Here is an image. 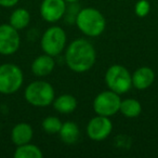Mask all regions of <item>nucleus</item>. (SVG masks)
<instances>
[{
    "label": "nucleus",
    "instance_id": "obj_4",
    "mask_svg": "<svg viewBox=\"0 0 158 158\" xmlns=\"http://www.w3.org/2000/svg\"><path fill=\"white\" fill-rule=\"evenodd\" d=\"M104 80L107 88L118 94H125L132 88L131 74L125 66L119 64H114L107 68Z\"/></svg>",
    "mask_w": 158,
    "mask_h": 158
},
{
    "label": "nucleus",
    "instance_id": "obj_3",
    "mask_svg": "<svg viewBox=\"0 0 158 158\" xmlns=\"http://www.w3.org/2000/svg\"><path fill=\"white\" fill-rule=\"evenodd\" d=\"M24 98L27 103L35 107H48L54 101L55 92L50 82L36 80L26 87Z\"/></svg>",
    "mask_w": 158,
    "mask_h": 158
},
{
    "label": "nucleus",
    "instance_id": "obj_8",
    "mask_svg": "<svg viewBox=\"0 0 158 158\" xmlns=\"http://www.w3.org/2000/svg\"><path fill=\"white\" fill-rule=\"evenodd\" d=\"M21 37L19 31L8 23L0 25V54L12 55L20 49Z\"/></svg>",
    "mask_w": 158,
    "mask_h": 158
},
{
    "label": "nucleus",
    "instance_id": "obj_20",
    "mask_svg": "<svg viewBox=\"0 0 158 158\" xmlns=\"http://www.w3.org/2000/svg\"><path fill=\"white\" fill-rule=\"evenodd\" d=\"M134 12L139 18H145L151 12V5L148 0H138L134 6Z\"/></svg>",
    "mask_w": 158,
    "mask_h": 158
},
{
    "label": "nucleus",
    "instance_id": "obj_12",
    "mask_svg": "<svg viewBox=\"0 0 158 158\" xmlns=\"http://www.w3.org/2000/svg\"><path fill=\"white\" fill-rule=\"evenodd\" d=\"M54 68H55L54 56H51V55L46 54V53L36 57L31 65V73L37 77L49 76L50 74H52Z\"/></svg>",
    "mask_w": 158,
    "mask_h": 158
},
{
    "label": "nucleus",
    "instance_id": "obj_11",
    "mask_svg": "<svg viewBox=\"0 0 158 158\" xmlns=\"http://www.w3.org/2000/svg\"><path fill=\"white\" fill-rule=\"evenodd\" d=\"M132 76V87L136 90H146L155 81V73L148 66H142L136 68Z\"/></svg>",
    "mask_w": 158,
    "mask_h": 158
},
{
    "label": "nucleus",
    "instance_id": "obj_17",
    "mask_svg": "<svg viewBox=\"0 0 158 158\" xmlns=\"http://www.w3.org/2000/svg\"><path fill=\"white\" fill-rule=\"evenodd\" d=\"M119 113H121L127 118H136L142 113V104L136 99L131 98L121 100Z\"/></svg>",
    "mask_w": 158,
    "mask_h": 158
},
{
    "label": "nucleus",
    "instance_id": "obj_2",
    "mask_svg": "<svg viewBox=\"0 0 158 158\" xmlns=\"http://www.w3.org/2000/svg\"><path fill=\"white\" fill-rule=\"evenodd\" d=\"M75 24L87 37H99L106 28V20L102 12L92 7L79 10L75 19Z\"/></svg>",
    "mask_w": 158,
    "mask_h": 158
},
{
    "label": "nucleus",
    "instance_id": "obj_16",
    "mask_svg": "<svg viewBox=\"0 0 158 158\" xmlns=\"http://www.w3.org/2000/svg\"><path fill=\"white\" fill-rule=\"evenodd\" d=\"M31 23V14L25 8H18L10 15L9 24L19 31L26 28Z\"/></svg>",
    "mask_w": 158,
    "mask_h": 158
},
{
    "label": "nucleus",
    "instance_id": "obj_18",
    "mask_svg": "<svg viewBox=\"0 0 158 158\" xmlns=\"http://www.w3.org/2000/svg\"><path fill=\"white\" fill-rule=\"evenodd\" d=\"M13 156L14 158H42L44 153L37 145L29 142L27 144L16 146Z\"/></svg>",
    "mask_w": 158,
    "mask_h": 158
},
{
    "label": "nucleus",
    "instance_id": "obj_21",
    "mask_svg": "<svg viewBox=\"0 0 158 158\" xmlns=\"http://www.w3.org/2000/svg\"><path fill=\"white\" fill-rule=\"evenodd\" d=\"M20 0H0V6L3 8H12L15 7Z\"/></svg>",
    "mask_w": 158,
    "mask_h": 158
},
{
    "label": "nucleus",
    "instance_id": "obj_5",
    "mask_svg": "<svg viewBox=\"0 0 158 158\" xmlns=\"http://www.w3.org/2000/svg\"><path fill=\"white\" fill-rule=\"evenodd\" d=\"M24 75L18 65L13 63H6L0 65V93L13 94L18 92L23 86Z\"/></svg>",
    "mask_w": 158,
    "mask_h": 158
},
{
    "label": "nucleus",
    "instance_id": "obj_13",
    "mask_svg": "<svg viewBox=\"0 0 158 158\" xmlns=\"http://www.w3.org/2000/svg\"><path fill=\"white\" fill-rule=\"evenodd\" d=\"M34 130L29 123H19L12 128L11 140L15 146H20L23 144H27L33 140Z\"/></svg>",
    "mask_w": 158,
    "mask_h": 158
},
{
    "label": "nucleus",
    "instance_id": "obj_19",
    "mask_svg": "<svg viewBox=\"0 0 158 158\" xmlns=\"http://www.w3.org/2000/svg\"><path fill=\"white\" fill-rule=\"evenodd\" d=\"M63 123L56 116H48L42 120L41 128L47 134H59Z\"/></svg>",
    "mask_w": 158,
    "mask_h": 158
},
{
    "label": "nucleus",
    "instance_id": "obj_1",
    "mask_svg": "<svg viewBox=\"0 0 158 158\" xmlns=\"http://www.w3.org/2000/svg\"><path fill=\"white\" fill-rule=\"evenodd\" d=\"M65 63L74 73L82 74L93 67L97 61V51L89 40L75 39L65 50Z\"/></svg>",
    "mask_w": 158,
    "mask_h": 158
},
{
    "label": "nucleus",
    "instance_id": "obj_10",
    "mask_svg": "<svg viewBox=\"0 0 158 158\" xmlns=\"http://www.w3.org/2000/svg\"><path fill=\"white\" fill-rule=\"evenodd\" d=\"M66 3L65 0H42L39 9L42 20L48 23L59 22L65 15Z\"/></svg>",
    "mask_w": 158,
    "mask_h": 158
},
{
    "label": "nucleus",
    "instance_id": "obj_22",
    "mask_svg": "<svg viewBox=\"0 0 158 158\" xmlns=\"http://www.w3.org/2000/svg\"><path fill=\"white\" fill-rule=\"evenodd\" d=\"M67 3H76L78 2V1H80V0H65Z\"/></svg>",
    "mask_w": 158,
    "mask_h": 158
},
{
    "label": "nucleus",
    "instance_id": "obj_15",
    "mask_svg": "<svg viewBox=\"0 0 158 158\" xmlns=\"http://www.w3.org/2000/svg\"><path fill=\"white\" fill-rule=\"evenodd\" d=\"M59 135L61 138L62 142L65 144L72 145L78 141L79 136H80V131H79V127L76 123L74 121H65L62 125V128L59 132Z\"/></svg>",
    "mask_w": 158,
    "mask_h": 158
},
{
    "label": "nucleus",
    "instance_id": "obj_9",
    "mask_svg": "<svg viewBox=\"0 0 158 158\" xmlns=\"http://www.w3.org/2000/svg\"><path fill=\"white\" fill-rule=\"evenodd\" d=\"M87 135L92 141H100L105 140L110 136L113 131V123L110 117L97 115L87 125Z\"/></svg>",
    "mask_w": 158,
    "mask_h": 158
},
{
    "label": "nucleus",
    "instance_id": "obj_7",
    "mask_svg": "<svg viewBox=\"0 0 158 158\" xmlns=\"http://www.w3.org/2000/svg\"><path fill=\"white\" fill-rule=\"evenodd\" d=\"M121 103L120 94L112 90H105L100 92L93 100V110L97 115L105 117H112L119 112Z\"/></svg>",
    "mask_w": 158,
    "mask_h": 158
},
{
    "label": "nucleus",
    "instance_id": "obj_6",
    "mask_svg": "<svg viewBox=\"0 0 158 158\" xmlns=\"http://www.w3.org/2000/svg\"><path fill=\"white\" fill-rule=\"evenodd\" d=\"M66 42L67 36L65 31L60 26H51L42 34L40 46L44 53L55 57L65 49Z\"/></svg>",
    "mask_w": 158,
    "mask_h": 158
},
{
    "label": "nucleus",
    "instance_id": "obj_14",
    "mask_svg": "<svg viewBox=\"0 0 158 158\" xmlns=\"http://www.w3.org/2000/svg\"><path fill=\"white\" fill-rule=\"evenodd\" d=\"M52 105L53 108L57 113L67 115L75 112V110L77 108V105H78V102H77V99L74 95L65 93V94H61L55 98Z\"/></svg>",
    "mask_w": 158,
    "mask_h": 158
}]
</instances>
